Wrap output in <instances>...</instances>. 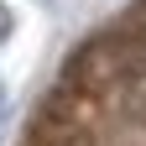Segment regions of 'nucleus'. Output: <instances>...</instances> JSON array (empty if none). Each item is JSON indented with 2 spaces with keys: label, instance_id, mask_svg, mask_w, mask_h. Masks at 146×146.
<instances>
[{
  "label": "nucleus",
  "instance_id": "f257e3e1",
  "mask_svg": "<svg viewBox=\"0 0 146 146\" xmlns=\"http://www.w3.org/2000/svg\"><path fill=\"white\" fill-rule=\"evenodd\" d=\"M52 115L68 120L84 146H146V78H131L104 94L63 89L52 99Z\"/></svg>",
  "mask_w": 146,
  "mask_h": 146
},
{
  "label": "nucleus",
  "instance_id": "f03ea898",
  "mask_svg": "<svg viewBox=\"0 0 146 146\" xmlns=\"http://www.w3.org/2000/svg\"><path fill=\"white\" fill-rule=\"evenodd\" d=\"M0 104H5V89H0Z\"/></svg>",
  "mask_w": 146,
  "mask_h": 146
}]
</instances>
